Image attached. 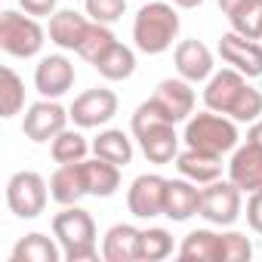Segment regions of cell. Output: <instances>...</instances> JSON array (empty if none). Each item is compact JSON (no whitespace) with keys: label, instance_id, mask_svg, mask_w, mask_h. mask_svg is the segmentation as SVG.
I'll return each mask as SVG.
<instances>
[{"label":"cell","instance_id":"obj_35","mask_svg":"<svg viewBox=\"0 0 262 262\" xmlns=\"http://www.w3.org/2000/svg\"><path fill=\"white\" fill-rule=\"evenodd\" d=\"M19 4L28 16H53L56 13V0H19Z\"/></svg>","mask_w":262,"mask_h":262},{"label":"cell","instance_id":"obj_33","mask_svg":"<svg viewBox=\"0 0 262 262\" xmlns=\"http://www.w3.org/2000/svg\"><path fill=\"white\" fill-rule=\"evenodd\" d=\"M250 256H253V247L244 234L237 231L222 234V262H247Z\"/></svg>","mask_w":262,"mask_h":262},{"label":"cell","instance_id":"obj_10","mask_svg":"<svg viewBox=\"0 0 262 262\" xmlns=\"http://www.w3.org/2000/svg\"><path fill=\"white\" fill-rule=\"evenodd\" d=\"M71 120L77 126H99V123H108L114 114H117V96L105 86H93L86 93H80L71 105Z\"/></svg>","mask_w":262,"mask_h":262},{"label":"cell","instance_id":"obj_18","mask_svg":"<svg viewBox=\"0 0 262 262\" xmlns=\"http://www.w3.org/2000/svg\"><path fill=\"white\" fill-rule=\"evenodd\" d=\"M176 167L185 179L191 182H216L222 176V155H210V151H198V148H185L176 158Z\"/></svg>","mask_w":262,"mask_h":262},{"label":"cell","instance_id":"obj_4","mask_svg":"<svg viewBox=\"0 0 262 262\" xmlns=\"http://www.w3.org/2000/svg\"><path fill=\"white\" fill-rule=\"evenodd\" d=\"M53 234L62 244V253L68 262H90L96 259V222L86 210L77 204L65 207L53 216Z\"/></svg>","mask_w":262,"mask_h":262},{"label":"cell","instance_id":"obj_15","mask_svg":"<svg viewBox=\"0 0 262 262\" xmlns=\"http://www.w3.org/2000/svg\"><path fill=\"white\" fill-rule=\"evenodd\" d=\"M228 176L241 191H259L262 188V148L253 142L237 148L228 164Z\"/></svg>","mask_w":262,"mask_h":262},{"label":"cell","instance_id":"obj_8","mask_svg":"<svg viewBox=\"0 0 262 262\" xmlns=\"http://www.w3.org/2000/svg\"><path fill=\"white\" fill-rule=\"evenodd\" d=\"M201 216L213 225H234L241 216V188L234 182H210L201 191Z\"/></svg>","mask_w":262,"mask_h":262},{"label":"cell","instance_id":"obj_34","mask_svg":"<svg viewBox=\"0 0 262 262\" xmlns=\"http://www.w3.org/2000/svg\"><path fill=\"white\" fill-rule=\"evenodd\" d=\"M247 222L253 231L262 234V188L259 191H250V201H247Z\"/></svg>","mask_w":262,"mask_h":262},{"label":"cell","instance_id":"obj_2","mask_svg":"<svg viewBox=\"0 0 262 262\" xmlns=\"http://www.w3.org/2000/svg\"><path fill=\"white\" fill-rule=\"evenodd\" d=\"M133 136L139 139L142 155L151 164H170L176 148H179L173 120H167V114L155 105V99H148V102H142L136 108V114H133Z\"/></svg>","mask_w":262,"mask_h":262},{"label":"cell","instance_id":"obj_5","mask_svg":"<svg viewBox=\"0 0 262 262\" xmlns=\"http://www.w3.org/2000/svg\"><path fill=\"white\" fill-rule=\"evenodd\" d=\"M185 145L188 148H198V151H210V155H225L237 145V126L225 117L210 114H194L185 126Z\"/></svg>","mask_w":262,"mask_h":262},{"label":"cell","instance_id":"obj_24","mask_svg":"<svg viewBox=\"0 0 262 262\" xmlns=\"http://www.w3.org/2000/svg\"><path fill=\"white\" fill-rule=\"evenodd\" d=\"M93 68H96L105 80H126L129 74L136 71V56H133V50H129V47L114 43Z\"/></svg>","mask_w":262,"mask_h":262},{"label":"cell","instance_id":"obj_38","mask_svg":"<svg viewBox=\"0 0 262 262\" xmlns=\"http://www.w3.org/2000/svg\"><path fill=\"white\" fill-rule=\"evenodd\" d=\"M176 7H182V10H194V7H201L204 0H173Z\"/></svg>","mask_w":262,"mask_h":262},{"label":"cell","instance_id":"obj_13","mask_svg":"<svg viewBox=\"0 0 262 262\" xmlns=\"http://www.w3.org/2000/svg\"><path fill=\"white\" fill-rule=\"evenodd\" d=\"M74 83V65L65 59V56H47L40 59L37 71H34V86L40 96L47 99H56V96H65Z\"/></svg>","mask_w":262,"mask_h":262},{"label":"cell","instance_id":"obj_20","mask_svg":"<svg viewBox=\"0 0 262 262\" xmlns=\"http://www.w3.org/2000/svg\"><path fill=\"white\" fill-rule=\"evenodd\" d=\"M86 28H90V22L74 10H59L50 16V40L62 50H77Z\"/></svg>","mask_w":262,"mask_h":262},{"label":"cell","instance_id":"obj_11","mask_svg":"<svg viewBox=\"0 0 262 262\" xmlns=\"http://www.w3.org/2000/svg\"><path fill=\"white\" fill-rule=\"evenodd\" d=\"M68 117L71 114L62 105H56V102H34L28 108L25 120H22V133L31 142H50V139H56L62 129H65Z\"/></svg>","mask_w":262,"mask_h":262},{"label":"cell","instance_id":"obj_7","mask_svg":"<svg viewBox=\"0 0 262 262\" xmlns=\"http://www.w3.org/2000/svg\"><path fill=\"white\" fill-rule=\"evenodd\" d=\"M7 204L19 219H37L47 207V182L34 170H19L7 182Z\"/></svg>","mask_w":262,"mask_h":262},{"label":"cell","instance_id":"obj_6","mask_svg":"<svg viewBox=\"0 0 262 262\" xmlns=\"http://www.w3.org/2000/svg\"><path fill=\"white\" fill-rule=\"evenodd\" d=\"M0 47H4V53H10L16 59L37 56L43 47V28L28 16L7 10V13H0Z\"/></svg>","mask_w":262,"mask_h":262},{"label":"cell","instance_id":"obj_16","mask_svg":"<svg viewBox=\"0 0 262 262\" xmlns=\"http://www.w3.org/2000/svg\"><path fill=\"white\" fill-rule=\"evenodd\" d=\"M86 194V179H83V161L77 164H62L53 179H50V198L62 207H71L77 204L80 198Z\"/></svg>","mask_w":262,"mask_h":262},{"label":"cell","instance_id":"obj_1","mask_svg":"<svg viewBox=\"0 0 262 262\" xmlns=\"http://www.w3.org/2000/svg\"><path fill=\"white\" fill-rule=\"evenodd\" d=\"M204 102L210 111H219V114H228L234 120H256L262 114V93L253 90L241 71L234 68H225L219 74L210 77L207 90H204Z\"/></svg>","mask_w":262,"mask_h":262},{"label":"cell","instance_id":"obj_27","mask_svg":"<svg viewBox=\"0 0 262 262\" xmlns=\"http://www.w3.org/2000/svg\"><path fill=\"white\" fill-rule=\"evenodd\" d=\"M117 40H114V34L102 25V22H90V28H86V34H83V40H80V47H77V53L90 62V65H96L111 47H114Z\"/></svg>","mask_w":262,"mask_h":262},{"label":"cell","instance_id":"obj_29","mask_svg":"<svg viewBox=\"0 0 262 262\" xmlns=\"http://www.w3.org/2000/svg\"><path fill=\"white\" fill-rule=\"evenodd\" d=\"M231 19V28L241 34V37H250V40H259L262 37V0H247V4L228 16Z\"/></svg>","mask_w":262,"mask_h":262},{"label":"cell","instance_id":"obj_22","mask_svg":"<svg viewBox=\"0 0 262 262\" xmlns=\"http://www.w3.org/2000/svg\"><path fill=\"white\" fill-rule=\"evenodd\" d=\"M83 179H86V194L93 198H111L120 188V167L111 161H83Z\"/></svg>","mask_w":262,"mask_h":262},{"label":"cell","instance_id":"obj_12","mask_svg":"<svg viewBox=\"0 0 262 262\" xmlns=\"http://www.w3.org/2000/svg\"><path fill=\"white\" fill-rule=\"evenodd\" d=\"M219 56L234 65V71L247 74V77H262V47L250 37H241L237 31L222 34L219 40Z\"/></svg>","mask_w":262,"mask_h":262},{"label":"cell","instance_id":"obj_19","mask_svg":"<svg viewBox=\"0 0 262 262\" xmlns=\"http://www.w3.org/2000/svg\"><path fill=\"white\" fill-rule=\"evenodd\" d=\"M194 213H201V191L191 182H185V179H170L164 216H170L173 222H185Z\"/></svg>","mask_w":262,"mask_h":262},{"label":"cell","instance_id":"obj_21","mask_svg":"<svg viewBox=\"0 0 262 262\" xmlns=\"http://www.w3.org/2000/svg\"><path fill=\"white\" fill-rule=\"evenodd\" d=\"M139 237H142V231L133 225H114L105 234L102 256L108 262H133V259H139Z\"/></svg>","mask_w":262,"mask_h":262},{"label":"cell","instance_id":"obj_31","mask_svg":"<svg viewBox=\"0 0 262 262\" xmlns=\"http://www.w3.org/2000/svg\"><path fill=\"white\" fill-rule=\"evenodd\" d=\"M170 253H173V237H170V231H164V228H148V231H142V237H139V259L158 262V259H167Z\"/></svg>","mask_w":262,"mask_h":262},{"label":"cell","instance_id":"obj_26","mask_svg":"<svg viewBox=\"0 0 262 262\" xmlns=\"http://www.w3.org/2000/svg\"><path fill=\"white\" fill-rule=\"evenodd\" d=\"M13 262H59V247L47 234H25L13 247Z\"/></svg>","mask_w":262,"mask_h":262},{"label":"cell","instance_id":"obj_25","mask_svg":"<svg viewBox=\"0 0 262 262\" xmlns=\"http://www.w3.org/2000/svg\"><path fill=\"white\" fill-rule=\"evenodd\" d=\"M93 151H96V158L111 161L117 167H126L133 161V145L123 136V129H105V133H99V139L93 142Z\"/></svg>","mask_w":262,"mask_h":262},{"label":"cell","instance_id":"obj_30","mask_svg":"<svg viewBox=\"0 0 262 262\" xmlns=\"http://www.w3.org/2000/svg\"><path fill=\"white\" fill-rule=\"evenodd\" d=\"M53 161L56 164H77L86 158V139L74 129H62V133L53 139Z\"/></svg>","mask_w":262,"mask_h":262},{"label":"cell","instance_id":"obj_3","mask_svg":"<svg viewBox=\"0 0 262 262\" xmlns=\"http://www.w3.org/2000/svg\"><path fill=\"white\" fill-rule=\"evenodd\" d=\"M179 34V16L170 4H161V0H145V7L139 10L136 22H133V40L142 53L158 56L164 50L173 47Z\"/></svg>","mask_w":262,"mask_h":262},{"label":"cell","instance_id":"obj_23","mask_svg":"<svg viewBox=\"0 0 262 262\" xmlns=\"http://www.w3.org/2000/svg\"><path fill=\"white\" fill-rule=\"evenodd\" d=\"M179 256L185 262H222V234H213L207 228L191 231L182 241Z\"/></svg>","mask_w":262,"mask_h":262},{"label":"cell","instance_id":"obj_32","mask_svg":"<svg viewBox=\"0 0 262 262\" xmlns=\"http://www.w3.org/2000/svg\"><path fill=\"white\" fill-rule=\"evenodd\" d=\"M123 10H126V0H86V13L93 16V22H102V25L117 22Z\"/></svg>","mask_w":262,"mask_h":262},{"label":"cell","instance_id":"obj_9","mask_svg":"<svg viewBox=\"0 0 262 262\" xmlns=\"http://www.w3.org/2000/svg\"><path fill=\"white\" fill-rule=\"evenodd\" d=\"M167 185L170 179L158 176V173H145L139 179H133L129 185V194H126V207L136 219H151V216H161L164 213V204H167Z\"/></svg>","mask_w":262,"mask_h":262},{"label":"cell","instance_id":"obj_28","mask_svg":"<svg viewBox=\"0 0 262 262\" xmlns=\"http://www.w3.org/2000/svg\"><path fill=\"white\" fill-rule=\"evenodd\" d=\"M22 102H25V83H22V77L13 68H0V111H4V117L19 114Z\"/></svg>","mask_w":262,"mask_h":262},{"label":"cell","instance_id":"obj_17","mask_svg":"<svg viewBox=\"0 0 262 262\" xmlns=\"http://www.w3.org/2000/svg\"><path fill=\"white\" fill-rule=\"evenodd\" d=\"M176 71L185 80H204L213 71V53L201 40H182L176 47Z\"/></svg>","mask_w":262,"mask_h":262},{"label":"cell","instance_id":"obj_14","mask_svg":"<svg viewBox=\"0 0 262 262\" xmlns=\"http://www.w3.org/2000/svg\"><path fill=\"white\" fill-rule=\"evenodd\" d=\"M151 99L167 114V120H173V123L185 120L191 114V108H194V90L185 80H173V77L170 80H161Z\"/></svg>","mask_w":262,"mask_h":262},{"label":"cell","instance_id":"obj_37","mask_svg":"<svg viewBox=\"0 0 262 262\" xmlns=\"http://www.w3.org/2000/svg\"><path fill=\"white\" fill-rule=\"evenodd\" d=\"M244 4H247V0H219V10H222L225 16H231V13H237Z\"/></svg>","mask_w":262,"mask_h":262},{"label":"cell","instance_id":"obj_36","mask_svg":"<svg viewBox=\"0 0 262 262\" xmlns=\"http://www.w3.org/2000/svg\"><path fill=\"white\" fill-rule=\"evenodd\" d=\"M247 142H253V145H259V148H262V120H256V123L250 126V133H247Z\"/></svg>","mask_w":262,"mask_h":262}]
</instances>
